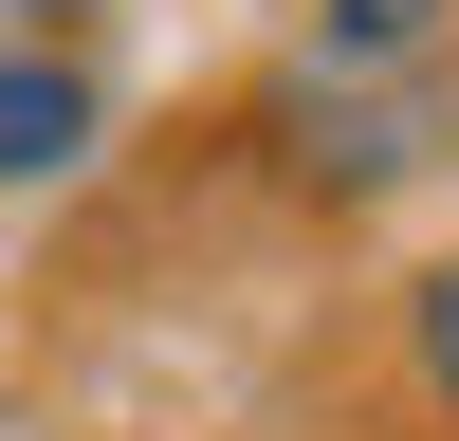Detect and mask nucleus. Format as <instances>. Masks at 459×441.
<instances>
[{
  "label": "nucleus",
  "mask_w": 459,
  "mask_h": 441,
  "mask_svg": "<svg viewBox=\"0 0 459 441\" xmlns=\"http://www.w3.org/2000/svg\"><path fill=\"white\" fill-rule=\"evenodd\" d=\"M19 19H74V0H19Z\"/></svg>",
  "instance_id": "nucleus-5"
},
{
  "label": "nucleus",
  "mask_w": 459,
  "mask_h": 441,
  "mask_svg": "<svg viewBox=\"0 0 459 441\" xmlns=\"http://www.w3.org/2000/svg\"><path fill=\"white\" fill-rule=\"evenodd\" d=\"M92 129H110V92L74 56H0V184H56V166H92Z\"/></svg>",
  "instance_id": "nucleus-2"
},
{
  "label": "nucleus",
  "mask_w": 459,
  "mask_h": 441,
  "mask_svg": "<svg viewBox=\"0 0 459 441\" xmlns=\"http://www.w3.org/2000/svg\"><path fill=\"white\" fill-rule=\"evenodd\" d=\"M294 37H313L331 74H423L459 37V0H294Z\"/></svg>",
  "instance_id": "nucleus-3"
},
{
  "label": "nucleus",
  "mask_w": 459,
  "mask_h": 441,
  "mask_svg": "<svg viewBox=\"0 0 459 441\" xmlns=\"http://www.w3.org/2000/svg\"><path fill=\"white\" fill-rule=\"evenodd\" d=\"M404 350H423V386H441V423H459V257L404 294Z\"/></svg>",
  "instance_id": "nucleus-4"
},
{
  "label": "nucleus",
  "mask_w": 459,
  "mask_h": 441,
  "mask_svg": "<svg viewBox=\"0 0 459 441\" xmlns=\"http://www.w3.org/2000/svg\"><path fill=\"white\" fill-rule=\"evenodd\" d=\"M257 147L294 184H331V203H386V184L441 166V74H331V56H294L257 92Z\"/></svg>",
  "instance_id": "nucleus-1"
}]
</instances>
